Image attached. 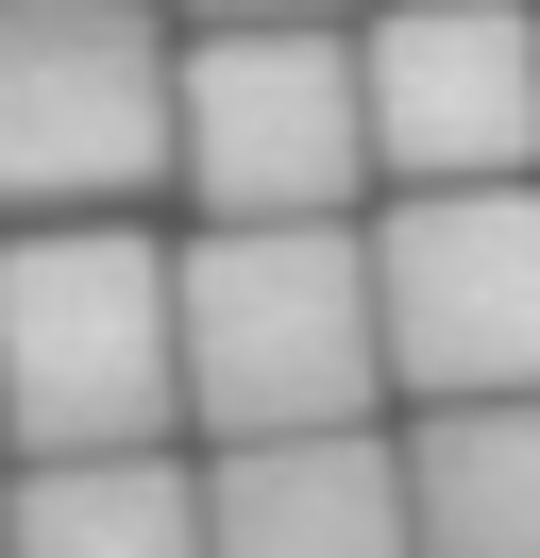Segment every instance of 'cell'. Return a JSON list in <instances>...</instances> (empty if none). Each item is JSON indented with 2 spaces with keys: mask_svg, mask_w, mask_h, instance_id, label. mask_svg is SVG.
Here are the masks:
<instances>
[{
  "mask_svg": "<svg viewBox=\"0 0 540 558\" xmlns=\"http://www.w3.org/2000/svg\"><path fill=\"white\" fill-rule=\"evenodd\" d=\"M389 288L355 220H202L186 238V423L202 440H355L389 407Z\"/></svg>",
  "mask_w": 540,
  "mask_h": 558,
  "instance_id": "6da1fadb",
  "label": "cell"
},
{
  "mask_svg": "<svg viewBox=\"0 0 540 558\" xmlns=\"http://www.w3.org/2000/svg\"><path fill=\"white\" fill-rule=\"evenodd\" d=\"M0 423L17 457H152L186 423V254L135 220L0 238Z\"/></svg>",
  "mask_w": 540,
  "mask_h": 558,
  "instance_id": "7a4b0ae2",
  "label": "cell"
},
{
  "mask_svg": "<svg viewBox=\"0 0 540 558\" xmlns=\"http://www.w3.org/2000/svg\"><path fill=\"white\" fill-rule=\"evenodd\" d=\"M186 186V51L152 0H0V204L119 220Z\"/></svg>",
  "mask_w": 540,
  "mask_h": 558,
  "instance_id": "3957f363",
  "label": "cell"
},
{
  "mask_svg": "<svg viewBox=\"0 0 540 558\" xmlns=\"http://www.w3.org/2000/svg\"><path fill=\"white\" fill-rule=\"evenodd\" d=\"M371 186V51L287 17V35L186 51V204L202 220H355Z\"/></svg>",
  "mask_w": 540,
  "mask_h": 558,
  "instance_id": "277c9868",
  "label": "cell"
},
{
  "mask_svg": "<svg viewBox=\"0 0 540 558\" xmlns=\"http://www.w3.org/2000/svg\"><path fill=\"white\" fill-rule=\"evenodd\" d=\"M389 373L422 407H524L540 389V186H405L371 220Z\"/></svg>",
  "mask_w": 540,
  "mask_h": 558,
  "instance_id": "5b68a950",
  "label": "cell"
},
{
  "mask_svg": "<svg viewBox=\"0 0 540 558\" xmlns=\"http://www.w3.org/2000/svg\"><path fill=\"white\" fill-rule=\"evenodd\" d=\"M355 51H371V170L389 186L540 170V17L524 0H389Z\"/></svg>",
  "mask_w": 540,
  "mask_h": 558,
  "instance_id": "8992f818",
  "label": "cell"
},
{
  "mask_svg": "<svg viewBox=\"0 0 540 558\" xmlns=\"http://www.w3.org/2000/svg\"><path fill=\"white\" fill-rule=\"evenodd\" d=\"M202 490H220V558H422V490H405L389 423L236 440V457H202Z\"/></svg>",
  "mask_w": 540,
  "mask_h": 558,
  "instance_id": "52a82bcc",
  "label": "cell"
},
{
  "mask_svg": "<svg viewBox=\"0 0 540 558\" xmlns=\"http://www.w3.org/2000/svg\"><path fill=\"white\" fill-rule=\"evenodd\" d=\"M0 558H220V490L169 440L152 457H34Z\"/></svg>",
  "mask_w": 540,
  "mask_h": 558,
  "instance_id": "ba28073f",
  "label": "cell"
},
{
  "mask_svg": "<svg viewBox=\"0 0 540 558\" xmlns=\"http://www.w3.org/2000/svg\"><path fill=\"white\" fill-rule=\"evenodd\" d=\"M405 490H422V558H540V389L524 407H422Z\"/></svg>",
  "mask_w": 540,
  "mask_h": 558,
  "instance_id": "9c48e42d",
  "label": "cell"
},
{
  "mask_svg": "<svg viewBox=\"0 0 540 558\" xmlns=\"http://www.w3.org/2000/svg\"><path fill=\"white\" fill-rule=\"evenodd\" d=\"M202 35H287V17H338V0H186Z\"/></svg>",
  "mask_w": 540,
  "mask_h": 558,
  "instance_id": "30bf717a",
  "label": "cell"
},
{
  "mask_svg": "<svg viewBox=\"0 0 540 558\" xmlns=\"http://www.w3.org/2000/svg\"><path fill=\"white\" fill-rule=\"evenodd\" d=\"M17 474H34V457H17V423H0V542H17Z\"/></svg>",
  "mask_w": 540,
  "mask_h": 558,
  "instance_id": "8fae6325",
  "label": "cell"
}]
</instances>
